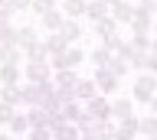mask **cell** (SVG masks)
Wrapping results in <instances>:
<instances>
[{
    "label": "cell",
    "instance_id": "cell-1",
    "mask_svg": "<svg viewBox=\"0 0 157 140\" xmlns=\"http://www.w3.org/2000/svg\"><path fill=\"white\" fill-rule=\"evenodd\" d=\"M151 95H157V75H151V72H137L134 91H131V101H134V104H147V101H151Z\"/></svg>",
    "mask_w": 157,
    "mask_h": 140
},
{
    "label": "cell",
    "instance_id": "cell-2",
    "mask_svg": "<svg viewBox=\"0 0 157 140\" xmlns=\"http://www.w3.org/2000/svg\"><path fill=\"white\" fill-rule=\"evenodd\" d=\"M95 85H98V95H115L121 78H118L115 72H108V65H98L95 69Z\"/></svg>",
    "mask_w": 157,
    "mask_h": 140
},
{
    "label": "cell",
    "instance_id": "cell-3",
    "mask_svg": "<svg viewBox=\"0 0 157 140\" xmlns=\"http://www.w3.org/2000/svg\"><path fill=\"white\" fill-rule=\"evenodd\" d=\"M49 78H52L49 62H26V65H23V81H33V85H39V81H49Z\"/></svg>",
    "mask_w": 157,
    "mask_h": 140
},
{
    "label": "cell",
    "instance_id": "cell-4",
    "mask_svg": "<svg viewBox=\"0 0 157 140\" xmlns=\"http://www.w3.org/2000/svg\"><path fill=\"white\" fill-rule=\"evenodd\" d=\"M82 104H85L88 117H95V120H101V117H111V101H108V95H95V98L82 101Z\"/></svg>",
    "mask_w": 157,
    "mask_h": 140
},
{
    "label": "cell",
    "instance_id": "cell-5",
    "mask_svg": "<svg viewBox=\"0 0 157 140\" xmlns=\"http://www.w3.org/2000/svg\"><path fill=\"white\" fill-rule=\"evenodd\" d=\"M43 104V91L33 81H20V108H39Z\"/></svg>",
    "mask_w": 157,
    "mask_h": 140
},
{
    "label": "cell",
    "instance_id": "cell-6",
    "mask_svg": "<svg viewBox=\"0 0 157 140\" xmlns=\"http://www.w3.org/2000/svg\"><path fill=\"white\" fill-rule=\"evenodd\" d=\"M154 20H157L154 13H151V10H144V7L137 3V7H134V16H131V23H128V26H131V33H151Z\"/></svg>",
    "mask_w": 157,
    "mask_h": 140
},
{
    "label": "cell",
    "instance_id": "cell-7",
    "mask_svg": "<svg viewBox=\"0 0 157 140\" xmlns=\"http://www.w3.org/2000/svg\"><path fill=\"white\" fill-rule=\"evenodd\" d=\"M134 7H137V3H131V0H118V3H111L108 16H111L118 26H128V23H131V16H134Z\"/></svg>",
    "mask_w": 157,
    "mask_h": 140
},
{
    "label": "cell",
    "instance_id": "cell-8",
    "mask_svg": "<svg viewBox=\"0 0 157 140\" xmlns=\"http://www.w3.org/2000/svg\"><path fill=\"white\" fill-rule=\"evenodd\" d=\"M43 46H46L49 56H62V52L69 49V42H66L62 33H46V36H43Z\"/></svg>",
    "mask_w": 157,
    "mask_h": 140
},
{
    "label": "cell",
    "instance_id": "cell-9",
    "mask_svg": "<svg viewBox=\"0 0 157 140\" xmlns=\"http://www.w3.org/2000/svg\"><path fill=\"white\" fill-rule=\"evenodd\" d=\"M124 117H134V101L131 98H115L111 101V120H124Z\"/></svg>",
    "mask_w": 157,
    "mask_h": 140
},
{
    "label": "cell",
    "instance_id": "cell-10",
    "mask_svg": "<svg viewBox=\"0 0 157 140\" xmlns=\"http://www.w3.org/2000/svg\"><path fill=\"white\" fill-rule=\"evenodd\" d=\"M85 3L88 0H59V10H62V16H69V20H82V16H85Z\"/></svg>",
    "mask_w": 157,
    "mask_h": 140
},
{
    "label": "cell",
    "instance_id": "cell-11",
    "mask_svg": "<svg viewBox=\"0 0 157 140\" xmlns=\"http://www.w3.org/2000/svg\"><path fill=\"white\" fill-rule=\"evenodd\" d=\"M20 59H23V49L17 42H3L0 46V65H20Z\"/></svg>",
    "mask_w": 157,
    "mask_h": 140
},
{
    "label": "cell",
    "instance_id": "cell-12",
    "mask_svg": "<svg viewBox=\"0 0 157 140\" xmlns=\"http://www.w3.org/2000/svg\"><path fill=\"white\" fill-rule=\"evenodd\" d=\"M62 20H66V16H62V10H49V13H43V16H39V30H46V33H59V26H62Z\"/></svg>",
    "mask_w": 157,
    "mask_h": 140
},
{
    "label": "cell",
    "instance_id": "cell-13",
    "mask_svg": "<svg viewBox=\"0 0 157 140\" xmlns=\"http://www.w3.org/2000/svg\"><path fill=\"white\" fill-rule=\"evenodd\" d=\"M75 81H78L75 69H56L52 72V85H56V88H75Z\"/></svg>",
    "mask_w": 157,
    "mask_h": 140
},
{
    "label": "cell",
    "instance_id": "cell-14",
    "mask_svg": "<svg viewBox=\"0 0 157 140\" xmlns=\"http://www.w3.org/2000/svg\"><path fill=\"white\" fill-rule=\"evenodd\" d=\"M23 59L26 62H49V52H46V46H43V39L23 46Z\"/></svg>",
    "mask_w": 157,
    "mask_h": 140
},
{
    "label": "cell",
    "instance_id": "cell-15",
    "mask_svg": "<svg viewBox=\"0 0 157 140\" xmlns=\"http://www.w3.org/2000/svg\"><path fill=\"white\" fill-rule=\"evenodd\" d=\"M59 33H62V36H66V42L69 46H72V42H78L82 39V20H62V26H59Z\"/></svg>",
    "mask_w": 157,
    "mask_h": 140
},
{
    "label": "cell",
    "instance_id": "cell-16",
    "mask_svg": "<svg viewBox=\"0 0 157 140\" xmlns=\"http://www.w3.org/2000/svg\"><path fill=\"white\" fill-rule=\"evenodd\" d=\"M72 91H75V101H88L98 95V85H95V78H78Z\"/></svg>",
    "mask_w": 157,
    "mask_h": 140
},
{
    "label": "cell",
    "instance_id": "cell-17",
    "mask_svg": "<svg viewBox=\"0 0 157 140\" xmlns=\"http://www.w3.org/2000/svg\"><path fill=\"white\" fill-rule=\"evenodd\" d=\"M134 137H137V117L118 120V130H115V137H111V140H134Z\"/></svg>",
    "mask_w": 157,
    "mask_h": 140
},
{
    "label": "cell",
    "instance_id": "cell-18",
    "mask_svg": "<svg viewBox=\"0 0 157 140\" xmlns=\"http://www.w3.org/2000/svg\"><path fill=\"white\" fill-rule=\"evenodd\" d=\"M108 10H111V7H108L105 0H88V3H85V20H88V23L105 20V16H108Z\"/></svg>",
    "mask_w": 157,
    "mask_h": 140
},
{
    "label": "cell",
    "instance_id": "cell-19",
    "mask_svg": "<svg viewBox=\"0 0 157 140\" xmlns=\"http://www.w3.org/2000/svg\"><path fill=\"white\" fill-rule=\"evenodd\" d=\"M49 130H52V140H78V127L69 124V120H59L56 127H49Z\"/></svg>",
    "mask_w": 157,
    "mask_h": 140
},
{
    "label": "cell",
    "instance_id": "cell-20",
    "mask_svg": "<svg viewBox=\"0 0 157 140\" xmlns=\"http://www.w3.org/2000/svg\"><path fill=\"white\" fill-rule=\"evenodd\" d=\"M20 81H23L20 65H0V85H20Z\"/></svg>",
    "mask_w": 157,
    "mask_h": 140
},
{
    "label": "cell",
    "instance_id": "cell-21",
    "mask_svg": "<svg viewBox=\"0 0 157 140\" xmlns=\"http://www.w3.org/2000/svg\"><path fill=\"white\" fill-rule=\"evenodd\" d=\"M137 137H157V114L137 117Z\"/></svg>",
    "mask_w": 157,
    "mask_h": 140
},
{
    "label": "cell",
    "instance_id": "cell-22",
    "mask_svg": "<svg viewBox=\"0 0 157 140\" xmlns=\"http://www.w3.org/2000/svg\"><path fill=\"white\" fill-rule=\"evenodd\" d=\"M10 134H17V137H26V130H29V120H26V111H17L13 114V120L7 124Z\"/></svg>",
    "mask_w": 157,
    "mask_h": 140
},
{
    "label": "cell",
    "instance_id": "cell-23",
    "mask_svg": "<svg viewBox=\"0 0 157 140\" xmlns=\"http://www.w3.org/2000/svg\"><path fill=\"white\" fill-rule=\"evenodd\" d=\"M36 39H43L36 26H17V46H20V49L29 46V42H36Z\"/></svg>",
    "mask_w": 157,
    "mask_h": 140
},
{
    "label": "cell",
    "instance_id": "cell-24",
    "mask_svg": "<svg viewBox=\"0 0 157 140\" xmlns=\"http://www.w3.org/2000/svg\"><path fill=\"white\" fill-rule=\"evenodd\" d=\"M115 130H118V120H111V117L95 120V134H98L101 140H111V137H115Z\"/></svg>",
    "mask_w": 157,
    "mask_h": 140
},
{
    "label": "cell",
    "instance_id": "cell-25",
    "mask_svg": "<svg viewBox=\"0 0 157 140\" xmlns=\"http://www.w3.org/2000/svg\"><path fill=\"white\" fill-rule=\"evenodd\" d=\"M118 30H121V26H118L111 16H105V20H95V23H92V33H95L98 39H101V36H108V33H118Z\"/></svg>",
    "mask_w": 157,
    "mask_h": 140
},
{
    "label": "cell",
    "instance_id": "cell-26",
    "mask_svg": "<svg viewBox=\"0 0 157 140\" xmlns=\"http://www.w3.org/2000/svg\"><path fill=\"white\" fill-rule=\"evenodd\" d=\"M0 101L20 108V85H0Z\"/></svg>",
    "mask_w": 157,
    "mask_h": 140
},
{
    "label": "cell",
    "instance_id": "cell-27",
    "mask_svg": "<svg viewBox=\"0 0 157 140\" xmlns=\"http://www.w3.org/2000/svg\"><path fill=\"white\" fill-rule=\"evenodd\" d=\"M108 72H115L118 78H128V75H131V65H128L124 59H118V56H111V59H108Z\"/></svg>",
    "mask_w": 157,
    "mask_h": 140
},
{
    "label": "cell",
    "instance_id": "cell-28",
    "mask_svg": "<svg viewBox=\"0 0 157 140\" xmlns=\"http://www.w3.org/2000/svg\"><path fill=\"white\" fill-rule=\"evenodd\" d=\"M26 140H52V130H49V124H33V127L26 130Z\"/></svg>",
    "mask_w": 157,
    "mask_h": 140
},
{
    "label": "cell",
    "instance_id": "cell-29",
    "mask_svg": "<svg viewBox=\"0 0 157 140\" xmlns=\"http://www.w3.org/2000/svg\"><path fill=\"white\" fill-rule=\"evenodd\" d=\"M131 49L134 52H151V33H134L131 36Z\"/></svg>",
    "mask_w": 157,
    "mask_h": 140
},
{
    "label": "cell",
    "instance_id": "cell-30",
    "mask_svg": "<svg viewBox=\"0 0 157 140\" xmlns=\"http://www.w3.org/2000/svg\"><path fill=\"white\" fill-rule=\"evenodd\" d=\"M111 56H115V52H108L105 46H98L95 52H88V59H92V65H95V69H98V65H108V59H111Z\"/></svg>",
    "mask_w": 157,
    "mask_h": 140
},
{
    "label": "cell",
    "instance_id": "cell-31",
    "mask_svg": "<svg viewBox=\"0 0 157 140\" xmlns=\"http://www.w3.org/2000/svg\"><path fill=\"white\" fill-rule=\"evenodd\" d=\"M56 7H59V0H33V7H29V10H33V13H39V16H43V13L56 10Z\"/></svg>",
    "mask_w": 157,
    "mask_h": 140
},
{
    "label": "cell",
    "instance_id": "cell-32",
    "mask_svg": "<svg viewBox=\"0 0 157 140\" xmlns=\"http://www.w3.org/2000/svg\"><path fill=\"white\" fill-rule=\"evenodd\" d=\"M121 33H108V36H101V46H105L108 52H118V46H121Z\"/></svg>",
    "mask_w": 157,
    "mask_h": 140
},
{
    "label": "cell",
    "instance_id": "cell-33",
    "mask_svg": "<svg viewBox=\"0 0 157 140\" xmlns=\"http://www.w3.org/2000/svg\"><path fill=\"white\" fill-rule=\"evenodd\" d=\"M20 108H13V104H3V101H0V127H7L10 120H13V114H17Z\"/></svg>",
    "mask_w": 157,
    "mask_h": 140
},
{
    "label": "cell",
    "instance_id": "cell-34",
    "mask_svg": "<svg viewBox=\"0 0 157 140\" xmlns=\"http://www.w3.org/2000/svg\"><path fill=\"white\" fill-rule=\"evenodd\" d=\"M144 59H147V52H131V59H128L131 72H144Z\"/></svg>",
    "mask_w": 157,
    "mask_h": 140
},
{
    "label": "cell",
    "instance_id": "cell-35",
    "mask_svg": "<svg viewBox=\"0 0 157 140\" xmlns=\"http://www.w3.org/2000/svg\"><path fill=\"white\" fill-rule=\"evenodd\" d=\"M52 95H56L59 104H69V101H75V91H72V88H56Z\"/></svg>",
    "mask_w": 157,
    "mask_h": 140
},
{
    "label": "cell",
    "instance_id": "cell-36",
    "mask_svg": "<svg viewBox=\"0 0 157 140\" xmlns=\"http://www.w3.org/2000/svg\"><path fill=\"white\" fill-rule=\"evenodd\" d=\"M13 3H10V0H0V20H10V16H13Z\"/></svg>",
    "mask_w": 157,
    "mask_h": 140
},
{
    "label": "cell",
    "instance_id": "cell-37",
    "mask_svg": "<svg viewBox=\"0 0 157 140\" xmlns=\"http://www.w3.org/2000/svg\"><path fill=\"white\" fill-rule=\"evenodd\" d=\"M144 72L157 75V56H154V52H147V59H144Z\"/></svg>",
    "mask_w": 157,
    "mask_h": 140
},
{
    "label": "cell",
    "instance_id": "cell-38",
    "mask_svg": "<svg viewBox=\"0 0 157 140\" xmlns=\"http://www.w3.org/2000/svg\"><path fill=\"white\" fill-rule=\"evenodd\" d=\"M10 3H13V10H17V13H26L29 7H33V0H10Z\"/></svg>",
    "mask_w": 157,
    "mask_h": 140
},
{
    "label": "cell",
    "instance_id": "cell-39",
    "mask_svg": "<svg viewBox=\"0 0 157 140\" xmlns=\"http://www.w3.org/2000/svg\"><path fill=\"white\" fill-rule=\"evenodd\" d=\"M78 140H101L95 130H78Z\"/></svg>",
    "mask_w": 157,
    "mask_h": 140
},
{
    "label": "cell",
    "instance_id": "cell-40",
    "mask_svg": "<svg viewBox=\"0 0 157 140\" xmlns=\"http://www.w3.org/2000/svg\"><path fill=\"white\" fill-rule=\"evenodd\" d=\"M147 108H151V114H157V95H151V101H147Z\"/></svg>",
    "mask_w": 157,
    "mask_h": 140
},
{
    "label": "cell",
    "instance_id": "cell-41",
    "mask_svg": "<svg viewBox=\"0 0 157 140\" xmlns=\"http://www.w3.org/2000/svg\"><path fill=\"white\" fill-rule=\"evenodd\" d=\"M0 140H13V134H10V130H3V127H0Z\"/></svg>",
    "mask_w": 157,
    "mask_h": 140
},
{
    "label": "cell",
    "instance_id": "cell-42",
    "mask_svg": "<svg viewBox=\"0 0 157 140\" xmlns=\"http://www.w3.org/2000/svg\"><path fill=\"white\" fill-rule=\"evenodd\" d=\"M151 52H154V56H157V39H151Z\"/></svg>",
    "mask_w": 157,
    "mask_h": 140
},
{
    "label": "cell",
    "instance_id": "cell-43",
    "mask_svg": "<svg viewBox=\"0 0 157 140\" xmlns=\"http://www.w3.org/2000/svg\"><path fill=\"white\" fill-rule=\"evenodd\" d=\"M151 33H154V39H157V20H154V26H151Z\"/></svg>",
    "mask_w": 157,
    "mask_h": 140
},
{
    "label": "cell",
    "instance_id": "cell-44",
    "mask_svg": "<svg viewBox=\"0 0 157 140\" xmlns=\"http://www.w3.org/2000/svg\"><path fill=\"white\" fill-rule=\"evenodd\" d=\"M134 140H157V137H134Z\"/></svg>",
    "mask_w": 157,
    "mask_h": 140
},
{
    "label": "cell",
    "instance_id": "cell-45",
    "mask_svg": "<svg viewBox=\"0 0 157 140\" xmlns=\"http://www.w3.org/2000/svg\"><path fill=\"white\" fill-rule=\"evenodd\" d=\"M105 3H108V7H111V3H118V0H105Z\"/></svg>",
    "mask_w": 157,
    "mask_h": 140
},
{
    "label": "cell",
    "instance_id": "cell-46",
    "mask_svg": "<svg viewBox=\"0 0 157 140\" xmlns=\"http://www.w3.org/2000/svg\"><path fill=\"white\" fill-rule=\"evenodd\" d=\"M131 3H144V0H131Z\"/></svg>",
    "mask_w": 157,
    "mask_h": 140
},
{
    "label": "cell",
    "instance_id": "cell-47",
    "mask_svg": "<svg viewBox=\"0 0 157 140\" xmlns=\"http://www.w3.org/2000/svg\"><path fill=\"white\" fill-rule=\"evenodd\" d=\"M20 140H26V137H20Z\"/></svg>",
    "mask_w": 157,
    "mask_h": 140
}]
</instances>
